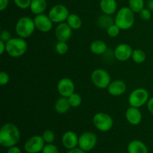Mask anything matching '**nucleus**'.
<instances>
[{"mask_svg":"<svg viewBox=\"0 0 153 153\" xmlns=\"http://www.w3.org/2000/svg\"><path fill=\"white\" fill-rule=\"evenodd\" d=\"M93 124L100 131L107 132L113 128L114 119L109 114L99 112L93 117Z\"/></svg>","mask_w":153,"mask_h":153,"instance_id":"39448f33","label":"nucleus"},{"mask_svg":"<svg viewBox=\"0 0 153 153\" xmlns=\"http://www.w3.org/2000/svg\"><path fill=\"white\" fill-rule=\"evenodd\" d=\"M147 8L151 11H153V0H149L147 3Z\"/></svg>","mask_w":153,"mask_h":153,"instance_id":"a19ab883","label":"nucleus"},{"mask_svg":"<svg viewBox=\"0 0 153 153\" xmlns=\"http://www.w3.org/2000/svg\"><path fill=\"white\" fill-rule=\"evenodd\" d=\"M91 81L96 87L102 89L108 88L111 82L108 72L102 68H97L91 74Z\"/></svg>","mask_w":153,"mask_h":153,"instance_id":"0eeeda50","label":"nucleus"},{"mask_svg":"<svg viewBox=\"0 0 153 153\" xmlns=\"http://www.w3.org/2000/svg\"><path fill=\"white\" fill-rule=\"evenodd\" d=\"M61 141H62V145L64 146V148L68 150L76 148L79 146V136L75 132L72 130L66 131L63 134Z\"/></svg>","mask_w":153,"mask_h":153,"instance_id":"2eb2a0df","label":"nucleus"},{"mask_svg":"<svg viewBox=\"0 0 153 153\" xmlns=\"http://www.w3.org/2000/svg\"><path fill=\"white\" fill-rule=\"evenodd\" d=\"M46 142L42 136L34 135L27 140L24 145V148L28 153H39L43 151Z\"/></svg>","mask_w":153,"mask_h":153,"instance_id":"9d476101","label":"nucleus"},{"mask_svg":"<svg viewBox=\"0 0 153 153\" xmlns=\"http://www.w3.org/2000/svg\"><path fill=\"white\" fill-rule=\"evenodd\" d=\"M97 136L94 132H84L79 136V146H78L85 152H89L92 150L97 146Z\"/></svg>","mask_w":153,"mask_h":153,"instance_id":"1a4fd4ad","label":"nucleus"},{"mask_svg":"<svg viewBox=\"0 0 153 153\" xmlns=\"http://www.w3.org/2000/svg\"><path fill=\"white\" fill-rule=\"evenodd\" d=\"M133 62L137 64H141L144 62L146 58V53L144 51L141 49H135L133 50L132 56H131Z\"/></svg>","mask_w":153,"mask_h":153,"instance_id":"393cba45","label":"nucleus"},{"mask_svg":"<svg viewBox=\"0 0 153 153\" xmlns=\"http://www.w3.org/2000/svg\"><path fill=\"white\" fill-rule=\"evenodd\" d=\"M91 51L96 55H102L108 50V46L105 42L101 40H94L90 46Z\"/></svg>","mask_w":153,"mask_h":153,"instance_id":"4be33fe9","label":"nucleus"},{"mask_svg":"<svg viewBox=\"0 0 153 153\" xmlns=\"http://www.w3.org/2000/svg\"><path fill=\"white\" fill-rule=\"evenodd\" d=\"M29 8L34 14H41L47 8V2L46 0H32Z\"/></svg>","mask_w":153,"mask_h":153,"instance_id":"412c9836","label":"nucleus"},{"mask_svg":"<svg viewBox=\"0 0 153 153\" xmlns=\"http://www.w3.org/2000/svg\"><path fill=\"white\" fill-rule=\"evenodd\" d=\"M15 5L20 9L29 8L32 0H13Z\"/></svg>","mask_w":153,"mask_h":153,"instance_id":"7c9ffc66","label":"nucleus"},{"mask_svg":"<svg viewBox=\"0 0 153 153\" xmlns=\"http://www.w3.org/2000/svg\"><path fill=\"white\" fill-rule=\"evenodd\" d=\"M142 118L143 116L139 108L130 106L126 111V118L132 125H138L142 122Z\"/></svg>","mask_w":153,"mask_h":153,"instance_id":"dca6fc26","label":"nucleus"},{"mask_svg":"<svg viewBox=\"0 0 153 153\" xmlns=\"http://www.w3.org/2000/svg\"><path fill=\"white\" fill-rule=\"evenodd\" d=\"M20 140V131L16 124L6 123L0 130V145L5 148L16 146Z\"/></svg>","mask_w":153,"mask_h":153,"instance_id":"f257e3e1","label":"nucleus"},{"mask_svg":"<svg viewBox=\"0 0 153 153\" xmlns=\"http://www.w3.org/2000/svg\"><path fill=\"white\" fill-rule=\"evenodd\" d=\"M128 153H148L146 144L140 140H131L127 146Z\"/></svg>","mask_w":153,"mask_h":153,"instance_id":"6ab92c4d","label":"nucleus"},{"mask_svg":"<svg viewBox=\"0 0 153 153\" xmlns=\"http://www.w3.org/2000/svg\"><path fill=\"white\" fill-rule=\"evenodd\" d=\"M134 20V12L128 7H122L116 13L114 22L121 30H128L133 26Z\"/></svg>","mask_w":153,"mask_h":153,"instance_id":"f03ea898","label":"nucleus"},{"mask_svg":"<svg viewBox=\"0 0 153 153\" xmlns=\"http://www.w3.org/2000/svg\"><path fill=\"white\" fill-rule=\"evenodd\" d=\"M139 16H140V19L143 20H149L151 19L152 13H151V10L148 8H143V10L140 11Z\"/></svg>","mask_w":153,"mask_h":153,"instance_id":"473e14b6","label":"nucleus"},{"mask_svg":"<svg viewBox=\"0 0 153 153\" xmlns=\"http://www.w3.org/2000/svg\"><path fill=\"white\" fill-rule=\"evenodd\" d=\"M100 8L104 14L112 16L117 12V2L116 0H100Z\"/></svg>","mask_w":153,"mask_h":153,"instance_id":"a211bd4d","label":"nucleus"},{"mask_svg":"<svg viewBox=\"0 0 153 153\" xmlns=\"http://www.w3.org/2000/svg\"><path fill=\"white\" fill-rule=\"evenodd\" d=\"M55 50L59 55H65L68 51V45L67 42L58 41L55 45Z\"/></svg>","mask_w":153,"mask_h":153,"instance_id":"c85d7f7f","label":"nucleus"},{"mask_svg":"<svg viewBox=\"0 0 153 153\" xmlns=\"http://www.w3.org/2000/svg\"><path fill=\"white\" fill-rule=\"evenodd\" d=\"M67 23L73 30H78L82 27V20L76 14H70L67 20Z\"/></svg>","mask_w":153,"mask_h":153,"instance_id":"5701e85b","label":"nucleus"},{"mask_svg":"<svg viewBox=\"0 0 153 153\" xmlns=\"http://www.w3.org/2000/svg\"><path fill=\"white\" fill-rule=\"evenodd\" d=\"M114 19L110 15L103 14L99 16L97 20V24L102 28H104L107 29L109 26L114 24Z\"/></svg>","mask_w":153,"mask_h":153,"instance_id":"b1692460","label":"nucleus"},{"mask_svg":"<svg viewBox=\"0 0 153 153\" xmlns=\"http://www.w3.org/2000/svg\"><path fill=\"white\" fill-rule=\"evenodd\" d=\"M7 153H22V152L19 147L16 146H13L7 148Z\"/></svg>","mask_w":153,"mask_h":153,"instance_id":"c9c22d12","label":"nucleus"},{"mask_svg":"<svg viewBox=\"0 0 153 153\" xmlns=\"http://www.w3.org/2000/svg\"><path fill=\"white\" fill-rule=\"evenodd\" d=\"M42 137H43L46 144L53 143L55 140V134L52 130L48 129V130L43 131V133L42 134Z\"/></svg>","mask_w":153,"mask_h":153,"instance_id":"cd10ccee","label":"nucleus"},{"mask_svg":"<svg viewBox=\"0 0 153 153\" xmlns=\"http://www.w3.org/2000/svg\"><path fill=\"white\" fill-rule=\"evenodd\" d=\"M26 153H28V152H26Z\"/></svg>","mask_w":153,"mask_h":153,"instance_id":"79ce46f5","label":"nucleus"},{"mask_svg":"<svg viewBox=\"0 0 153 153\" xmlns=\"http://www.w3.org/2000/svg\"><path fill=\"white\" fill-rule=\"evenodd\" d=\"M35 24L34 19L29 16H22L16 22L15 26V32L19 38H27L34 33L35 30Z\"/></svg>","mask_w":153,"mask_h":153,"instance_id":"20e7f679","label":"nucleus"},{"mask_svg":"<svg viewBox=\"0 0 153 153\" xmlns=\"http://www.w3.org/2000/svg\"><path fill=\"white\" fill-rule=\"evenodd\" d=\"M69 102H70V104L71 106V107H78V106H80L82 103V98L81 97V95L78 93H73V94L70 96L68 98Z\"/></svg>","mask_w":153,"mask_h":153,"instance_id":"bb28decb","label":"nucleus"},{"mask_svg":"<svg viewBox=\"0 0 153 153\" xmlns=\"http://www.w3.org/2000/svg\"><path fill=\"white\" fill-rule=\"evenodd\" d=\"M55 37L58 41L67 42L72 37L73 29L66 22L58 24L55 28Z\"/></svg>","mask_w":153,"mask_h":153,"instance_id":"4468645a","label":"nucleus"},{"mask_svg":"<svg viewBox=\"0 0 153 153\" xmlns=\"http://www.w3.org/2000/svg\"><path fill=\"white\" fill-rule=\"evenodd\" d=\"M9 80H10V76H9L8 74H7L4 71H1L0 73V85H7L8 83Z\"/></svg>","mask_w":153,"mask_h":153,"instance_id":"72a5a7b5","label":"nucleus"},{"mask_svg":"<svg viewBox=\"0 0 153 153\" xmlns=\"http://www.w3.org/2000/svg\"><path fill=\"white\" fill-rule=\"evenodd\" d=\"M70 15L68 8L65 5L58 4L54 5L50 8L48 13V16L53 22V23H61L67 21Z\"/></svg>","mask_w":153,"mask_h":153,"instance_id":"6e6552de","label":"nucleus"},{"mask_svg":"<svg viewBox=\"0 0 153 153\" xmlns=\"http://www.w3.org/2000/svg\"><path fill=\"white\" fill-rule=\"evenodd\" d=\"M54 107H55V111L59 114H65L67 113L70 109L71 106L69 102L68 98L62 97L61 96L58 98L55 102L54 104Z\"/></svg>","mask_w":153,"mask_h":153,"instance_id":"aec40b11","label":"nucleus"},{"mask_svg":"<svg viewBox=\"0 0 153 153\" xmlns=\"http://www.w3.org/2000/svg\"><path fill=\"white\" fill-rule=\"evenodd\" d=\"M4 52H6V43L0 40V54L2 55Z\"/></svg>","mask_w":153,"mask_h":153,"instance_id":"ea45409f","label":"nucleus"},{"mask_svg":"<svg viewBox=\"0 0 153 153\" xmlns=\"http://www.w3.org/2000/svg\"><path fill=\"white\" fill-rule=\"evenodd\" d=\"M120 28L116 24H113L111 26H109L108 28H107V33L108 35L110 36L111 38H116L120 34Z\"/></svg>","mask_w":153,"mask_h":153,"instance_id":"c756f323","label":"nucleus"},{"mask_svg":"<svg viewBox=\"0 0 153 153\" xmlns=\"http://www.w3.org/2000/svg\"><path fill=\"white\" fill-rule=\"evenodd\" d=\"M149 99V92L143 88H138L133 90L128 96V104L130 106L140 108L147 104Z\"/></svg>","mask_w":153,"mask_h":153,"instance_id":"423d86ee","label":"nucleus"},{"mask_svg":"<svg viewBox=\"0 0 153 153\" xmlns=\"http://www.w3.org/2000/svg\"><path fill=\"white\" fill-rule=\"evenodd\" d=\"M34 22L36 28L42 32H48L51 31L53 26V22L51 20L49 16L45 14L35 15Z\"/></svg>","mask_w":153,"mask_h":153,"instance_id":"f8f14e48","label":"nucleus"},{"mask_svg":"<svg viewBox=\"0 0 153 153\" xmlns=\"http://www.w3.org/2000/svg\"><path fill=\"white\" fill-rule=\"evenodd\" d=\"M128 8L134 13H140L144 8V0H128Z\"/></svg>","mask_w":153,"mask_h":153,"instance_id":"a878e982","label":"nucleus"},{"mask_svg":"<svg viewBox=\"0 0 153 153\" xmlns=\"http://www.w3.org/2000/svg\"><path fill=\"white\" fill-rule=\"evenodd\" d=\"M126 84L124 81L121 80H116L111 81L108 87V91L112 96H120L126 92Z\"/></svg>","mask_w":153,"mask_h":153,"instance_id":"f3484780","label":"nucleus"},{"mask_svg":"<svg viewBox=\"0 0 153 153\" xmlns=\"http://www.w3.org/2000/svg\"><path fill=\"white\" fill-rule=\"evenodd\" d=\"M146 105H147L148 110L149 111V112H150L152 115H153V97L150 98L149 99Z\"/></svg>","mask_w":153,"mask_h":153,"instance_id":"4c0bfd02","label":"nucleus"},{"mask_svg":"<svg viewBox=\"0 0 153 153\" xmlns=\"http://www.w3.org/2000/svg\"><path fill=\"white\" fill-rule=\"evenodd\" d=\"M67 153H86V152H85L84 150H82V148H80L78 146L76 148H73V149L68 150Z\"/></svg>","mask_w":153,"mask_h":153,"instance_id":"58836bf2","label":"nucleus"},{"mask_svg":"<svg viewBox=\"0 0 153 153\" xmlns=\"http://www.w3.org/2000/svg\"><path fill=\"white\" fill-rule=\"evenodd\" d=\"M57 90L61 96L69 98L75 92V84L70 78L64 77L58 81Z\"/></svg>","mask_w":153,"mask_h":153,"instance_id":"9b49d317","label":"nucleus"},{"mask_svg":"<svg viewBox=\"0 0 153 153\" xmlns=\"http://www.w3.org/2000/svg\"><path fill=\"white\" fill-rule=\"evenodd\" d=\"M11 38L10 32L7 30H2L0 33V40H3L4 42H7Z\"/></svg>","mask_w":153,"mask_h":153,"instance_id":"f704fd0d","label":"nucleus"},{"mask_svg":"<svg viewBox=\"0 0 153 153\" xmlns=\"http://www.w3.org/2000/svg\"><path fill=\"white\" fill-rule=\"evenodd\" d=\"M28 44L22 38H11L6 42V52L13 58H18L25 53Z\"/></svg>","mask_w":153,"mask_h":153,"instance_id":"7ed1b4c3","label":"nucleus"},{"mask_svg":"<svg viewBox=\"0 0 153 153\" xmlns=\"http://www.w3.org/2000/svg\"><path fill=\"white\" fill-rule=\"evenodd\" d=\"M9 4V0H0V10L3 11L7 8Z\"/></svg>","mask_w":153,"mask_h":153,"instance_id":"e433bc0d","label":"nucleus"},{"mask_svg":"<svg viewBox=\"0 0 153 153\" xmlns=\"http://www.w3.org/2000/svg\"><path fill=\"white\" fill-rule=\"evenodd\" d=\"M133 50H132V48H131V46L129 44L126 43H122L118 44L115 47L114 54L115 58L118 61L126 62L131 58Z\"/></svg>","mask_w":153,"mask_h":153,"instance_id":"ddd939ff","label":"nucleus"},{"mask_svg":"<svg viewBox=\"0 0 153 153\" xmlns=\"http://www.w3.org/2000/svg\"><path fill=\"white\" fill-rule=\"evenodd\" d=\"M42 153H60L58 147L53 143L46 144Z\"/></svg>","mask_w":153,"mask_h":153,"instance_id":"2f4dec72","label":"nucleus"}]
</instances>
